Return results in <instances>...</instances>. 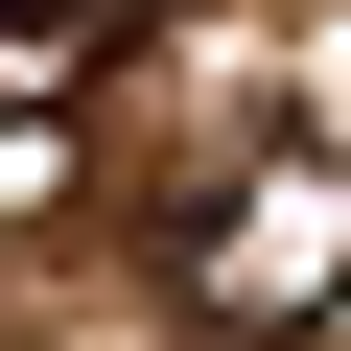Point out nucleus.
<instances>
[{"mask_svg":"<svg viewBox=\"0 0 351 351\" xmlns=\"http://www.w3.org/2000/svg\"><path fill=\"white\" fill-rule=\"evenodd\" d=\"M0 24H94V0H0Z\"/></svg>","mask_w":351,"mask_h":351,"instance_id":"1","label":"nucleus"}]
</instances>
